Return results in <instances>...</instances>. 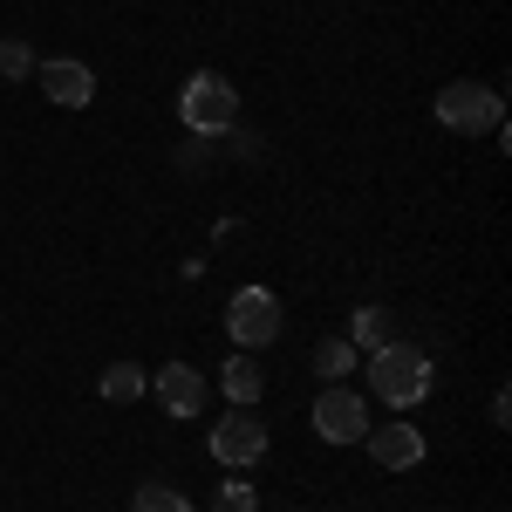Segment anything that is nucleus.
<instances>
[{
    "label": "nucleus",
    "instance_id": "obj_5",
    "mask_svg": "<svg viewBox=\"0 0 512 512\" xmlns=\"http://www.w3.org/2000/svg\"><path fill=\"white\" fill-rule=\"evenodd\" d=\"M226 328H233L239 349H267L280 335V301L267 294V287H239L233 308H226Z\"/></svg>",
    "mask_w": 512,
    "mask_h": 512
},
{
    "label": "nucleus",
    "instance_id": "obj_13",
    "mask_svg": "<svg viewBox=\"0 0 512 512\" xmlns=\"http://www.w3.org/2000/svg\"><path fill=\"white\" fill-rule=\"evenodd\" d=\"M315 369L328 376V383H335V376H349V369H355V342H321V349H315Z\"/></svg>",
    "mask_w": 512,
    "mask_h": 512
},
{
    "label": "nucleus",
    "instance_id": "obj_11",
    "mask_svg": "<svg viewBox=\"0 0 512 512\" xmlns=\"http://www.w3.org/2000/svg\"><path fill=\"white\" fill-rule=\"evenodd\" d=\"M219 383H226V396H233V403H260V390H267V376H260L253 349H239L233 362H226V376H219Z\"/></svg>",
    "mask_w": 512,
    "mask_h": 512
},
{
    "label": "nucleus",
    "instance_id": "obj_9",
    "mask_svg": "<svg viewBox=\"0 0 512 512\" xmlns=\"http://www.w3.org/2000/svg\"><path fill=\"white\" fill-rule=\"evenodd\" d=\"M151 390H158V403L171 417H198V410H205V376H198L192 362H164Z\"/></svg>",
    "mask_w": 512,
    "mask_h": 512
},
{
    "label": "nucleus",
    "instance_id": "obj_16",
    "mask_svg": "<svg viewBox=\"0 0 512 512\" xmlns=\"http://www.w3.org/2000/svg\"><path fill=\"white\" fill-rule=\"evenodd\" d=\"M0 76H35V62H28V41H0Z\"/></svg>",
    "mask_w": 512,
    "mask_h": 512
},
{
    "label": "nucleus",
    "instance_id": "obj_6",
    "mask_svg": "<svg viewBox=\"0 0 512 512\" xmlns=\"http://www.w3.org/2000/svg\"><path fill=\"white\" fill-rule=\"evenodd\" d=\"M41 96L48 103H62V110H89V96H96V76H89V62H76V55H48L35 69Z\"/></svg>",
    "mask_w": 512,
    "mask_h": 512
},
{
    "label": "nucleus",
    "instance_id": "obj_8",
    "mask_svg": "<svg viewBox=\"0 0 512 512\" xmlns=\"http://www.w3.org/2000/svg\"><path fill=\"white\" fill-rule=\"evenodd\" d=\"M315 431L328 437V444H362V431H369L362 396H355V390H328V396L315 403Z\"/></svg>",
    "mask_w": 512,
    "mask_h": 512
},
{
    "label": "nucleus",
    "instance_id": "obj_1",
    "mask_svg": "<svg viewBox=\"0 0 512 512\" xmlns=\"http://www.w3.org/2000/svg\"><path fill=\"white\" fill-rule=\"evenodd\" d=\"M431 355L424 349H410V342H390V349H376L369 355V390L383 396L390 410H417L424 396H431Z\"/></svg>",
    "mask_w": 512,
    "mask_h": 512
},
{
    "label": "nucleus",
    "instance_id": "obj_14",
    "mask_svg": "<svg viewBox=\"0 0 512 512\" xmlns=\"http://www.w3.org/2000/svg\"><path fill=\"white\" fill-rule=\"evenodd\" d=\"M130 512H192V506H185V499H178L171 485H144V492L130 499Z\"/></svg>",
    "mask_w": 512,
    "mask_h": 512
},
{
    "label": "nucleus",
    "instance_id": "obj_7",
    "mask_svg": "<svg viewBox=\"0 0 512 512\" xmlns=\"http://www.w3.org/2000/svg\"><path fill=\"white\" fill-rule=\"evenodd\" d=\"M362 444H369V458H376L383 472H417V465H424V431H417V424H369Z\"/></svg>",
    "mask_w": 512,
    "mask_h": 512
},
{
    "label": "nucleus",
    "instance_id": "obj_4",
    "mask_svg": "<svg viewBox=\"0 0 512 512\" xmlns=\"http://www.w3.org/2000/svg\"><path fill=\"white\" fill-rule=\"evenodd\" d=\"M212 458H219V465H233V472H246V465H260V458H267V424L253 417V403H233V417H226V424H212Z\"/></svg>",
    "mask_w": 512,
    "mask_h": 512
},
{
    "label": "nucleus",
    "instance_id": "obj_15",
    "mask_svg": "<svg viewBox=\"0 0 512 512\" xmlns=\"http://www.w3.org/2000/svg\"><path fill=\"white\" fill-rule=\"evenodd\" d=\"M212 512H260V499H253V485H246V478H233V485L212 499Z\"/></svg>",
    "mask_w": 512,
    "mask_h": 512
},
{
    "label": "nucleus",
    "instance_id": "obj_10",
    "mask_svg": "<svg viewBox=\"0 0 512 512\" xmlns=\"http://www.w3.org/2000/svg\"><path fill=\"white\" fill-rule=\"evenodd\" d=\"M349 342H355V349H369V355L390 349V342H396V315H390V308H355Z\"/></svg>",
    "mask_w": 512,
    "mask_h": 512
},
{
    "label": "nucleus",
    "instance_id": "obj_2",
    "mask_svg": "<svg viewBox=\"0 0 512 512\" xmlns=\"http://www.w3.org/2000/svg\"><path fill=\"white\" fill-rule=\"evenodd\" d=\"M178 117H185V130L192 137H212V130H233L239 117V96L226 76H212V69H198L185 89H178Z\"/></svg>",
    "mask_w": 512,
    "mask_h": 512
},
{
    "label": "nucleus",
    "instance_id": "obj_12",
    "mask_svg": "<svg viewBox=\"0 0 512 512\" xmlns=\"http://www.w3.org/2000/svg\"><path fill=\"white\" fill-rule=\"evenodd\" d=\"M103 396H110V403H137V396H144V369H137V362H110V369H103Z\"/></svg>",
    "mask_w": 512,
    "mask_h": 512
},
{
    "label": "nucleus",
    "instance_id": "obj_3",
    "mask_svg": "<svg viewBox=\"0 0 512 512\" xmlns=\"http://www.w3.org/2000/svg\"><path fill=\"white\" fill-rule=\"evenodd\" d=\"M437 123L444 130H465V137L499 130V89H485V82H444L437 89Z\"/></svg>",
    "mask_w": 512,
    "mask_h": 512
}]
</instances>
